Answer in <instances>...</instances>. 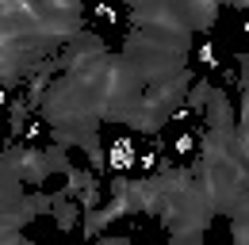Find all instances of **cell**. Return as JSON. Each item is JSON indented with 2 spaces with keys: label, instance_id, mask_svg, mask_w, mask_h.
I'll return each mask as SVG.
<instances>
[{
  "label": "cell",
  "instance_id": "cell-1",
  "mask_svg": "<svg viewBox=\"0 0 249 245\" xmlns=\"http://www.w3.org/2000/svg\"><path fill=\"white\" fill-rule=\"evenodd\" d=\"M107 165H111L115 173H123V169H130V165H134V146H130V138H119V142L111 146V153H107Z\"/></svg>",
  "mask_w": 249,
  "mask_h": 245
},
{
  "label": "cell",
  "instance_id": "cell-2",
  "mask_svg": "<svg viewBox=\"0 0 249 245\" xmlns=\"http://www.w3.org/2000/svg\"><path fill=\"white\" fill-rule=\"evenodd\" d=\"M199 61H203L207 69H218V58H215V46H211V42H203V46H199Z\"/></svg>",
  "mask_w": 249,
  "mask_h": 245
}]
</instances>
